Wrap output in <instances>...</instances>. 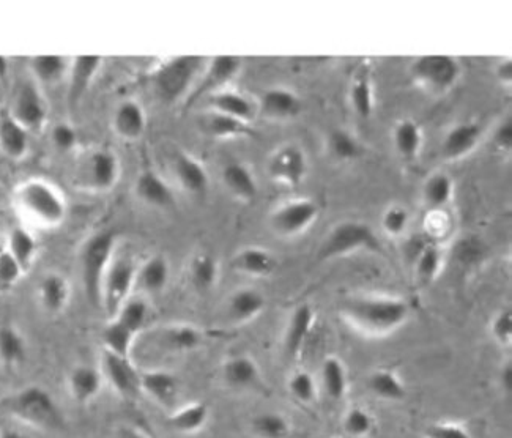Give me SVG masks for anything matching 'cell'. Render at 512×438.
<instances>
[{
  "label": "cell",
  "mask_w": 512,
  "mask_h": 438,
  "mask_svg": "<svg viewBox=\"0 0 512 438\" xmlns=\"http://www.w3.org/2000/svg\"><path fill=\"white\" fill-rule=\"evenodd\" d=\"M339 314L363 335L386 336L409 322L412 309L404 298L363 295L344 301Z\"/></svg>",
  "instance_id": "1"
},
{
  "label": "cell",
  "mask_w": 512,
  "mask_h": 438,
  "mask_svg": "<svg viewBox=\"0 0 512 438\" xmlns=\"http://www.w3.org/2000/svg\"><path fill=\"white\" fill-rule=\"evenodd\" d=\"M15 205L30 223L54 229L64 224L68 204L64 193L45 179H27L15 188Z\"/></svg>",
  "instance_id": "2"
},
{
  "label": "cell",
  "mask_w": 512,
  "mask_h": 438,
  "mask_svg": "<svg viewBox=\"0 0 512 438\" xmlns=\"http://www.w3.org/2000/svg\"><path fill=\"white\" fill-rule=\"evenodd\" d=\"M5 412L19 423L43 432L65 429V416L56 399L41 385H27L2 402Z\"/></svg>",
  "instance_id": "3"
},
{
  "label": "cell",
  "mask_w": 512,
  "mask_h": 438,
  "mask_svg": "<svg viewBox=\"0 0 512 438\" xmlns=\"http://www.w3.org/2000/svg\"><path fill=\"white\" fill-rule=\"evenodd\" d=\"M116 249L117 235L108 229L89 235L79 249V276L90 305L101 306V286L116 257Z\"/></svg>",
  "instance_id": "4"
},
{
  "label": "cell",
  "mask_w": 512,
  "mask_h": 438,
  "mask_svg": "<svg viewBox=\"0 0 512 438\" xmlns=\"http://www.w3.org/2000/svg\"><path fill=\"white\" fill-rule=\"evenodd\" d=\"M207 59L202 56H175L161 62L150 75L156 97L163 103L186 101L204 70Z\"/></svg>",
  "instance_id": "5"
},
{
  "label": "cell",
  "mask_w": 512,
  "mask_h": 438,
  "mask_svg": "<svg viewBox=\"0 0 512 438\" xmlns=\"http://www.w3.org/2000/svg\"><path fill=\"white\" fill-rule=\"evenodd\" d=\"M380 249H382V243L371 224L364 223L360 219H346L336 224L325 235L317 249V260L328 262V260L339 259V257L350 256L361 251L377 253Z\"/></svg>",
  "instance_id": "6"
},
{
  "label": "cell",
  "mask_w": 512,
  "mask_h": 438,
  "mask_svg": "<svg viewBox=\"0 0 512 438\" xmlns=\"http://www.w3.org/2000/svg\"><path fill=\"white\" fill-rule=\"evenodd\" d=\"M119 156L108 147H97L87 152L76 169V185L90 193H108L120 179Z\"/></svg>",
  "instance_id": "7"
},
{
  "label": "cell",
  "mask_w": 512,
  "mask_h": 438,
  "mask_svg": "<svg viewBox=\"0 0 512 438\" xmlns=\"http://www.w3.org/2000/svg\"><path fill=\"white\" fill-rule=\"evenodd\" d=\"M409 75L416 86L440 95L449 92L459 82L462 65L457 57L449 54H424L412 60Z\"/></svg>",
  "instance_id": "8"
},
{
  "label": "cell",
  "mask_w": 512,
  "mask_h": 438,
  "mask_svg": "<svg viewBox=\"0 0 512 438\" xmlns=\"http://www.w3.org/2000/svg\"><path fill=\"white\" fill-rule=\"evenodd\" d=\"M136 268L138 265L130 257L117 254L109 265L101 286V306L109 317L116 316L123 303L133 297Z\"/></svg>",
  "instance_id": "9"
},
{
  "label": "cell",
  "mask_w": 512,
  "mask_h": 438,
  "mask_svg": "<svg viewBox=\"0 0 512 438\" xmlns=\"http://www.w3.org/2000/svg\"><path fill=\"white\" fill-rule=\"evenodd\" d=\"M243 68V59L238 56H215L207 60L201 76L197 79L196 86L190 97L186 98V106H193L196 101L205 98L207 100L213 93L229 89L232 82L240 75Z\"/></svg>",
  "instance_id": "10"
},
{
  "label": "cell",
  "mask_w": 512,
  "mask_h": 438,
  "mask_svg": "<svg viewBox=\"0 0 512 438\" xmlns=\"http://www.w3.org/2000/svg\"><path fill=\"white\" fill-rule=\"evenodd\" d=\"M320 208L314 199L297 197L290 199L271 212L270 227L279 237H297L308 231L319 219Z\"/></svg>",
  "instance_id": "11"
},
{
  "label": "cell",
  "mask_w": 512,
  "mask_h": 438,
  "mask_svg": "<svg viewBox=\"0 0 512 438\" xmlns=\"http://www.w3.org/2000/svg\"><path fill=\"white\" fill-rule=\"evenodd\" d=\"M98 368L103 375L104 383L120 399L130 401L141 394V371L134 366L131 358L101 350Z\"/></svg>",
  "instance_id": "12"
},
{
  "label": "cell",
  "mask_w": 512,
  "mask_h": 438,
  "mask_svg": "<svg viewBox=\"0 0 512 438\" xmlns=\"http://www.w3.org/2000/svg\"><path fill=\"white\" fill-rule=\"evenodd\" d=\"M10 116L27 131H40L48 123L49 106L43 90L34 81L23 82L13 95Z\"/></svg>",
  "instance_id": "13"
},
{
  "label": "cell",
  "mask_w": 512,
  "mask_h": 438,
  "mask_svg": "<svg viewBox=\"0 0 512 438\" xmlns=\"http://www.w3.org/2000/svg\"><path fill=\"white\" fill-rule=\"evenodd\" d=\"M270 179L287 188H297L308 175V156L297 144H284L273 152L267 164Z\"/></svg>",
  "instance_id": "14"
},
{
  "label": "cell",
  "mask_w": 512,
  "mask_h": 438,
  "mask_svg": "<svg viewBox=\"0 0 512 438\" xmlns=\"http://www.w3.org/2000/svg\"><path fill=\"white\" fill-rule=\"evenodd\" d=\"M103 68L101 56H76L71 59L67 76V106L70 111H76L81 106L87 93L92 89Z\"/></svg>",
  "instance_id": "15"
},
{
  "label": "cell",
  "mask_w": 512,
  "mask_h": 438,
  "mask_svg": "<svg viewBox=\"0 0 512 438\" xmlns=\"http://www.w3.org/2000/svg\"><path fill=\"white\" fill-rule=\"evenodd\" d=\"M316 325V312L309 303H301L290 312L286 330L282 335V352L287 361H297L305 352Z\"/></svg>",
  "instance_id": "16"
},
{
  "label": "cell",
  "mask_w": 512,
  "mask_h": 438,
  "mask_svg": "<svg viewBox=\"0 0 512 438\" xmlns=\"http://www.w3.org/2000/svg\"><path fill=\"white\" fill-rule=\"evenodd\" d=\"M221 380L229 390L248 393L262 387V371L253 357L240 353L221 363Z\"/></svg>",
  "instance_id": "17"
},
{
  "label": "cell",
  "mask_w": 512,
  "mask_h": 438,
  "mask_svg": "<svg viewBox=\"0 0 512 438\" xmlns=\"http://www.w3.org/2000/svg\"><path fill=\"white\" fill-rule=\"evenodd\" d=\"M484 138L483 125L475 120L456 123L449 128L443 136L440 144V155L446 161H459L470 153L475 152L476 147Z\"/></svg>",
  "instance_id": "18"
},
{
  "label": "cell",
  "mask_w": 512,
  "mask_h": 438,
  "mask_svg": "<svg viewBox=\"0 0 512 438\" xmlns=\"http://www.w3.org/2000/svg\"><path fill=\"white\" fill-rule=\"evenodd\" d=\"M257 109H259L260 116L278 120V122H286V120L300 116L303 101H301L300 95L289 87L273 86L262 92L257 101Z\"/></svg>",
  "instance_id": "19"
},
{
  "label": "cell",
  "mask_w": 512,
  "mask_h": 438,
  "mask_svg": "<svg viewBox=\"0 0 512 438\" xmlns=\"http://www.w3.org/2000/svg\"><path fill=\"white\" fill-rule=\"evenodd\" d=\"M267 308V297L254 287H240L226 300L224 316L232 327H242L253 322Z\"/></svg>",
  "instance_id": "20"
},
{
  "label": "cell",
  "mask_w": 512,
  "mask_h": 438,
  "mask_svg": "<svg viewBox=\"0 0 512 438\" xmlns=\"http://www.w3.org/2000/svg\"><path fill=\"white\" fill-rule=\"evenodd\" d=\"M71 289L67 276L60 271H48L37 284V301L48 316H60L70 305Z\"/></svg>",
  "instance_id": "21"
},
{
  "label": "cell",
  "mask_w": 512,
  "mask_h": 438,
  "mask_svg": "<svg viewBox=\"0 0 512 438\" xmlns=\"http://www.w3.org/2000/svg\"><path fill=\"white\" fill-rule=\"evenodd\" d=\"M103 385L100 368L92 364H76L67 375L68 396L81 407L92 404L103 391Z\"/></svg>",
  "instance_id": "22"
},
{
  "label": "cell",
  "mask_w": 512,
  "mask_h": 438,
  "mask_svg": "<svg viewBox=\"0 0 512 438\" xmlns=\"http://www.w3.org/2000/svg\"><path fill=\"white\" fill-rule=\"evenodd\" d=\"M171 281V264L163 254H153L136 268L134 292L142 297L160 295Z\"/></svg>",
  "instance_id": "23"
},
{
  "label": "cell",
  "mask_w": 512,
  "mask_h": 438,
  "mask_svg": "<svg viewBox=\"0 0 512 438\" xmlns=\"http://www.w3.org/2000/svg\"><path fill=\"white\" fill-rule=\"evenodd\" d=\"M134 196L138 201L156 210H169L175 205V194L171 185L153 169H144L134 180Z\"/></svg>",
  "instance_id": "24"
},
{
  "label": "cell",
  "mask_w": 512,
  "mask_h": 438,
  "mask_svg": "<svg viewBox=\"0 0 512 438\" xmlns=\"http://www.w3.org/2000/svg\"><path fill=\"white\" fill-rule=\"evenodd\" d=\"M180 380L174 372L166 369L141 371V394L163 409L174 407L179 399Z\"/></svg>",
  "instance_id": "25"
},
{
  "label": "cell",
  "mask_w": 512,
  "mask_h": 438,
  "mask_svg": "<svg viewBox=\"0 0 512 438\" xmlns=\"http://www.w3.org/2000/svg\"><path fill=\"white\" fill-rule=\"evenodd\" d=\"M172 171L180 188L191 196L202 197L210 188V175L201 160L190 153L179 152L172 161Z\"/></svg>",
  "instance_id": "26"
},
{
  "label": "cell",
  "mask_w": 512,
  "mask_h": 438,
  "mask_svg": "<svg viewBox=\"0 0 512 438\" xmlns=\"http://www.w3.org/2000/svg\"><path fill=\"white\" fill-rule=\"evenodd\" d=\"M231 267L238 275L268 278L278 270V259L270 249L262 246H245L232 256Z\"/></svg>",
  "instance_id": "27"
},
{
  "label": "cell",
  "mask_w": 512,
  "mask_h": 438,
  "mask_svg": "<svg viewBox=\"0 0 512 438\" xmlns=\"http://www.w3.org/2000/svg\"><path fill=\"white\" fill-rule=\"evenodd\" d=\"M156 341L166 352L190 353L204 346L205 333L193 323H172L158 331Z\"/></svg>",
  "instance_id": "28"
},
{
  "label": "cell",
  "mask_w": 512,
  "mask_h": 438,
  "mask_svg": "<svg viewBox=\"0 0 512 438\" xmlns=\"http://www.w3.org/2000/svg\"><path fill=\"white\" fill-rule=\"evenodd\" d=\"M207 106L210 111L221 112L249 125H253L254 120L259 116L257 101L249 98L245 93L232 89L221 90L210 95L207 98Z\"/></svg>",
  "instance_id": "29"
},
{
  "label": "cell",
  "mask_w": 512,
  "mask_h": 438,
  "mask_svg": "<svg viewBox=\"0 0 512 438\" xmlns=\"http://www.w3.org/2000/svg\"><path fill=\"white\" fill-rule=\"evenodd\" d=\"M112 130L127 142L139 141L147 130V114L136 100H125L112 114Z\"/></svg>",
  "instance_id": "30"
},
{
  "label": "cell",
  "mask_w": 512,
  "mask_h": 438,
  "mask_svg": "<svg viewBox=\"0 0 512 438\" xmlns=\"http://www.w3.org/2000/svg\"><path fill=\"white\" fill-rule=\"evenodd\" d=\"M199 128L207 138L215 139V141L249 138L254 134L253 125L221 114V112L210 111V109L199 119Z\"/></svg>",
  "instance_id": "31"
},
{
  "label": "cell",
  "mask_w": 512,
  "mask_h": 438,
  "mask_svg": "<svg viewBox=\"0 0 512 438\" xmlns=\"http://www.w3.org/2000/svg\"><path fill=\"white\" fill-rule=\"evenodd\" d=\"M349 101L353 112L360 119H371L375 109L374 81L368 62L358 65L353 71L349 84Z\"/></svg>",
  "instance_id": "32"
},
{
  "label": "cell",
  "mask_w": 512,
  "mask_h": 438,
  "mask_svg": "<svg viewBox=\"0 0 512 438\" xmlns=\"http://www.w3.org/2000/svg\"><path fill=\"white\" fill-rule=\"evenodd\" d=\"M221 182L227 193L240 202H253L259 194L256 175L242 161H229L221 169Z\"/></svg>",
  "instance_id": "33"
},
{
  "label": "cell",
  "mask_w": 512,
  "mask_h": 438,
  "mask_svg": "<svg viewBox=\"0 0 512 438\" xmlns=\"http://www.w3.org/2000/svg\"><path fill=\"white\" fill-rule=\"evenodd\" d=\"M30 152V131L16 122L10 112H0V153L8 160L21 161Z\"/></svg>",
  "instance_id": "34"
},
{
  "label": "cell",
  "mask_w": 512,
  "mask_h": 438,
  "mask_svg": "<svg viewBox=\"0 0 512 438\" xmlns=\"http://www.w3.org/2000/svg\"><path fill=\"white\" fill-rule=\"evenodd\" d=\"M210 416H212V409L208 407L207 402H188L172 410L171 415L167 416V426L177 434H199L207 427Z\"/></svg>",
  "instance_id": "35"
},
{
  "label": "cell",
  "mask_w": 512,
  "mask_h": 438,
  "mask_svg": "<svg viewBox=\"0 0 512 438\" xmlns=\"http://www.w3.org/2000/svg\"><path fill=\"white\" fill-rule=\"evenodd\" d=\"M71 59L59 54H40L30 57L29 70L38 87L57 86L67 79Z\"/></svg>",
  "instance_id": "36"
},
{
  "label": "cell",
  "mask_w": 512,
  "mask_h": 438,
  "mask_svg": "<svg viewBox=\"0 0 512 438\" xmlns=\"http://www.w3.org/2000/svg\"><path fill=\"white\" fill-rule=\"evenodd\" d=\"M219 275H221V267L212 253L201 251L191 257L188 264V283L197 294H210L218 286Z\"/></svg>",
  "instance_id": "37"
},
{
  "label": "cell",
  "mask_w": 512,
  "mask_h": 438,
  "mask_svg": "<svg viewBox=\"0 0 512 438\" xmlns=\"http://www.w3.org/2000/svg\"><path fill=\"white\" fill-rule=\"evenodd\" d=\"M29 357V344L23 331L13 323L0 325V364L7 369L23 366Z\"/></svg>",
  "instance_id": "38"
},
{
  "label": "cell",
  "mask_w": 512,
  "mask_h": 438,
  "mask_svg": "<svg viewBox=\"0 0 512 438\" xmlns=\"http://www.w3.org/2000/svg\"><path fill=\"white\" fill-rule=\"evenodd\" d=\"M10 256L23 268L24 273H29L34 267L40 253V245L35 235L23 226H15L10 229L5 243Z\"/></svg>",
  "instance_id": "39"
},
{
  "label": "cell",
  "mask_w": 512,
  "mask_h": 438,
  "mask_svg": "<svg viewBox=\"0 0 512 438\" xmlns=\"http://www.w3.org/2000/svg\"><path fill=\"white\" fill-rule=\"evenodd\" d=\"M391 141H393L394 150L402 160H415L420 155L424 142L420 123L413 119L397 120L391 133Z\"/></svg>",
  "instance_id": "40"
},
{
  "label": "cell",
  "mask_w": 512,
  "mask_h": 438,
  "mask_svg": "<svg viewBox=\"0 0 512 438\" xmlns=\"http://www.w3.org/2000/svg\"><path fill=\"white\" fill-rule=\"evenodd\" d=\"M323 391L331 401H342L349 391V372L346 364L336 355L325 358L320 368Z\"/></svg>",
  "instance_id": "41"
},
{
  "label": "cell",
  "mask_w": 512,
  "mask_h": 438,
  "mask_svg": "<svg viewBox=\"0 0 512 438\" xmlns=\"http://www.w3.org/2000/svg\"><path fill=\"white\" fill-rule=\"evenodd\" d=\"M368 388L375 398L386 402H399L407 396V385L394 369L380 368L368 377Z\"/></svg>",
  "instance_id": "42"
},
{
  "label": "cell",
  "mask_w": 512,
  "mask_h": 438,
  "mask_svg": "<svg viewBox=\"0 0 512 438\" xmlns=\"http://www.w3.org/2000/svg\"><path fill=\"white\" fill-rule=\"evenodd\" d=\"M292 423L284 413L262 412L249 421V432L253 438H290Z\"/></svg>",
  "instance_id": "43"
},
{
  "label": "cell",
  "mask_w": 512,
  "mask_h": 438,
  "mask_svg": "<svg viewBox=\"0 0 512 438\" xmlns=\"http://www.w3.org/2000/svg\"><path fill=\"white\" fill-rule=\"evenodd\" d=\"M443 264H445V257H443L442 248L435 243H426L413 260V271L418 284L429 286L434 283L442 271Z\"/></svg>",
  "instance_id": "44"
},
{
  "label": "cell",
  "mask_w": 512,
  "mask_h": 438,
  "mask_svg": "<svg viewBox=\"0 0 512 438\" xmlns=\"http://www.w3.org/2000/svg\"><path fill=\"white\" fill-rule=\"evenodd\" d=\"M150 317H152V309L147 298L142 295H133L123 303L122 308L111 319L119 320L125 327L130 328L134 335L139 336L144 333L145 328L149 327Z\"/></svg>",
  "instance_id": "45"
},
{
  "label": "cell",
  "mask_w": 512,
  "mask_h": 438,
  "mask_svg": "<svg viewBox=\"0 0 512 438\" xmlns=\"http://www.w3.org/2000/svg\"><path fill=\"white\" fill-rule=\"evenodd\" d=\"M138 335H134L130 328L125 327L117 319L109 320L101 331V342H103V350L116 353L120 357L131 358L134 344Z\"/></svg>",
  "instance_id": "46"
},
{
  "label": "cell",
  "mask_w": 512,
  "mask_h": 438,
  "mask_svg": "<svg viewBox=\"0 0 512 438\" xmlns=\"http://www.w3.org/2000/svg\"><path fill=\"white\" fill-rule=\"evenodd\" d=\"M327 149L334 160L342 163L357 161L363 155V147L355 134L344 128H334L327 136Z\"/></svg>",
  "instance_id": "47"
},
{
  "label": "cell",
  "mask_w": 512,
  "mask_h": 438,
  "mask_svg": "<svg viewBox=\"0 0 512 438\" xmlns=\"http://www.w3.org/2000/svg\"><path fill=\"white\" fill-rule=\"evenodd\" d=\"M454 182L446 172H434L423 185V199L432 210H442L451 202Z\"/></svg>",
  "instance_id": "48"
},
{
  "label": "cell",
  "mask_w": 512,
  "mask_h": 438,
  "mask_svg": "<svg viewBox=\"0 0 512 438\" xmlns=\"http://www.w3.org/2000/svg\"><path fill=\"white\" fill-rule=\"evenodd\" d=\"M341 427L349 438H369L375 429L374 415L361 405H353L342 415Z\"/></svg>",
  "instance_id": "49"
},
{
  "label": "cell",
  "mask_w": 512,
  "mask_h": 438,
  "mask_svg": "<svg viewBox=\"0 0 512 438\" xmlns=\"http://www.w3.org/2000/svg\"><path fill=\"white\" fill-rule=\"evenodd\" d=\"M287 391H289L290 398L297 401L298 404L311 405L316 401L319 387H317L316 379L311 372L297 369L287 379Z\"/></svg>",
  "instance_id": "50"
},
{
  "label": "cell",
  "mask_w": 512,
  "mask_h": 438,
  "mask_svg": "<svg viewBox=\"0 0 512 438\" xmlns=\"http://www.w3.org/2000/svg\"><path fill=\"white\" fill-rule=\"evenodd\" d=\"M486 256V248L483 242L476 237H464L454 245L453 257L457 265L464 268L476 267L481 264Z\"/></svg>",
  "instance_id": "51"
},
{
  "label": "cell",
  "mask_w": 512,
  "mask_h": 438,
  "mask_svg": "<svg viewBox=\"0 0 512 438\" xmlns=\"http://www.w3.org/2000/svg\"><path fill=\"white\" fill-rule=\"evenodd\" d=\"M410 226V213L404 205L394 204L386 207L382 215V231L391 238H399Z\"/></svg>",
  "instance_id": "52"
},
{
  "label": "cell",
  "mask_w": 512,
  "mask_h": 438,
  "mask_svg": "<svg viewBox=\"0 0 512 438\" xmlns=\"http://www.w3.org/2000/svg\"><path fill=\"white\" fill-rule=\"evenodd\" d=\"M49 139L54 149L59 153H71L78 150L79 133L70 122H57L49 131Z\"/></svg>",
  "instance_id": "53"
},
{
  "label": "cell",
  "mask_w": 512,
  "mask_h": 438,
  "mask_svg": "<svg viewBox=\"0 0 512 438\" xmlns=\"http://www.w3.org/2000/svg\"><path fill=\"white\" fill-rule=\"evenodd\" d=\"M490 338L497 342L498 346L508 347L512 342V309L511 306H501L489 325Z\"/></svg>",
  "instance_id": "54"
},
{
  "label": "cell",
  "mask_w": 512,
  "mask_h": 438,
  "mask_svg": "<svg viewBox=\"0 0 512 438\" xmlns=\"http://www.w3.org/2000/svg\"><path fill=\"white\" fill-rule=\"evenodd\" d=\"M24 276L23 268L19 267L7 249H0V292L15 289Z\"/></svg>",
  "instance_id": "55"
},
{
  "label": "cell",
  "mask_w": 512,
  "mask_h": 438,
  "mask_svg": "<svg viewBox=\"0 0 512 438\" xmlns=\"http://www.w3.org/2000/svg\"><path fill=\"white\" fill-rule=\"evenodd\" d=\"M424 438H473V435L461 421L443 420L429 424Z\"/></svg>",
  "instance_id": "56"
},
{
  "label": "cell",
  "mask_w": 512,
  "mask_h": 438,
  "mask_svg": "<svg viewBox=\"0 0 512 438\" xmlns=\"http://www.w3.org/2000/svg\"><path fill=\"white\" fill-rule=\"evenodd\" d=\"M492 142L497 152L506 153L512 149V119L511 114L503 117L495 127Z\"/></svg>",
  "instance_id": "57"
},
{
  "label": "cell",
  "mask_w": 512,
  "mask_h": 438,
  "mask_svg": "<svg viewBox=\"0 0 512 438\" xmlns=\"http://www.w3.org/2000/svg\"><path fill=\"white\" fill-rule=\"evenodd\" d=\"M495 78L498 79L501 86L509 87L512 84V60H500V64L495 67Z\"/></svg>",
  "instance_id": "58"
},
{
  "label": "cell",
  "mask_w": 512,
  "mask_h": 438,
  "mask_svg": "<svg viewBox=\"0 0 512 438\" xmlns=\"http://www.w3.org/2000/svg\"><path fill=\"white\" fill-rule=\"evenodd\" d=\"M498 382H500L501 390L505 393L512 391V364L511 361H505L501 364L500 372H498Z\"/></svg>",
  "instance_id": "59"
},
{
  "label": "cell",
  "mask_w": 512,
  "mask_h": 438,
  "mask_svg": "<svg viewBox=\"0 0 512 438\" xmlns=\"http://www.w3.org/2000/svg\"><path fill=\"white\" fill-rule=\"evenodd\" d=\"M114 438H150L149 435L142 432L138 427L133 426H122L119 431L116 432Z\"/></svg>",
  "instance_id": "60"
},
{
  "label": "cell",
  "mask_w": 512,
  "mask_h": 438,
  "mask_svg": "<svg viewBox=\"0 0 512 438\" xmlns=\"http://www.w3.org/2000/svg\"><path fill=\"white\" fill-rule=\"evenodd\" d=\"M10 79V59L0 56V84H7Z\"/></svg>",
  "instance_id": "61"
},
{
  "label": "cell",
  "mask_w": 512,
  "mask_h": 438,
  "mask_svg": "<svg viewBox=\"0 0 512 438\" xmlns=\"http://www.w3.org/2000/svg\"><path fill=\"white\" fill-rule=\"evenodd\" d=\"M0 438H29L24 432L15 429V427H4L0 429Z\"/></svg>",
  "instance_id": "62"
},
{
  "label": "cell",
  "mask_w": 512,
  "mask_h": 438,
  "mask_svg": "<svg viewBox=\"0 0 512 438\" xmlns=\"http://www.w3.org/2000/svg\"><path fill=\"white\" fill-rule=\"evenodd\" d=\"M331 438H336V437H331Z\"/></svg>",
  "instance_id": "63"
}]
</instances>
